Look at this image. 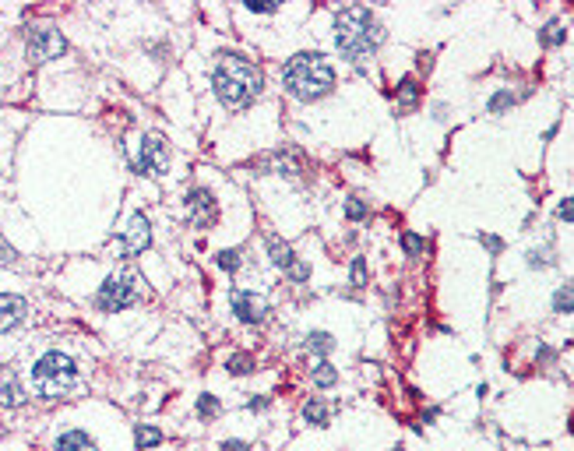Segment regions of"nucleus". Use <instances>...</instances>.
<instances>
[{"instance_id": "1", "label": "nucleus", "mask_w": 574, "mask_h": 451, "mask_svg": "<svg viewBox=\"0 0 574 451\" xmlns=\"http://www.w3.org/2000/svg\"><path fill=\"white\" fill-rule=\"evenodd\" d=\"M335 43H339L342 57H349L353 64H363L384 43V29H381V22L374 18L370 8L353 4L335 18Z\"/></svg>"}, {"instance_id": "2", "label": "nucleus", "mask_w": 574, "mask_h": 451, "mask_svg": "<svg viewBox=\"0 0 574 451\" xmlns=\"http://www.w3.org/2000/svg\"><path fill=\"white\" fill-rule=\"evenodd\" d=\"M261 85H264L261 71L243 57H222V64L215 67V96L229 110L250 106L261 96Z\"/></svg>"}, {"instance_id": "3", "label": "nucleus", "mask_w": 574, "mask_h": 451, "mask_svg": "<svg viewBox=\"0 0 574 451\" xmlns=\"http://www.w3.org/2000/svg\"><path fill=\"white\" fill-rule=\"evenodd\" d=\"M282 81H285V89H289V96H296L304 103H314V99H321V96H328L335 89V71L321 53H296L289 64H285Z\"/></svg>"}, {"instance_id": "4", "label": "nucleus", "mask_w": 574, "mask_h": 451, "mask_svg": "<svg viewBox=\"0 0 574 451\" xmlns=\"http://www.w3.org/2000/svg\"><path fill=\"white\" fill-rule=\"evenodd\" d=\"M32 377H36V391L46 395V398H57L64 395L71 384H74V360L64 356L60 349L39 356V363L32 367Z\"/></svg>"}, {"instance_id": "5", "label": "nucleus", "mask_w": 574, "mask_h": 451, "mask_svg": "<svg viewBox=\"0 0 574 451\" xmlns=\"http://www.w3.org/2000/svg\"><path fill=\"white\" fill-rule=\"evenodd\" d=\"M134 296H138V286H134V275H131V272H124V275H110V279L103 282L99 296H96V307L106 311V314H117V311L131 307Z\"/></svg>"}, {"instance_id": "6", "label": "nucleus", "mask_w": 574, "mask_h": 451, "mask_svg": "<svg viewBox=\"0 0 574 451\" xmlns=\"http://www.w3.org/2000/svg\"><path fill=\"white\" fill-rule=\"evenodd\" d=\"M138 169L141 173H152V176H162L169 169V148L159 134H148L141 141V152H138Z\"/></svg>"}, {"instance_id": "7", "label": "nucleus", "mask_w": 574, "mask_h": 451, "mask_svg": "<svg viewBox=\"0 0 574 451\" xmlns=\"http://www.w3.org/2000/svg\"><path fill=\"white\" fill-rule=\"evenodd\" d=\"M64 50H67V43H64V36L53 32V29H39V32L29 36V60H36V64H46V60L60 57Z\"/></svg>"}, {"instance_id": "8", "label": "nucleus", "mask_w": 574, "mask_h": 451, "mask_svg": "<svg viewBox=\"0 0 574 451\" xmlns=\"http://www.w3.org/2000/svg\"><path fill=\"white\" fill-rule=\"evenodd\" d=\"M187 215H190V222L197 226V230H208V226H215V218H218L215 197H211L208 190H190V194H187Z\"/></svg>"}, {"instance_id": "9", "label": "nucleus", "mask_w": 574, "mask_h": 451, "mask_svg": "<svg viewBox=\"0 0 574 451\" xmlns=\"http://www.w3.org/2000/svg\"><path fill=\"white\" fill-rule=\"evenodd\" d=\"M264 300L257 296V293H247V289H236L233 293V314L240 318V321H247V325H257V321H264Z\"/></svg>"}, {"instance_id": "10", "label": "nucleus", "mask_w": 574, "mask_h": 451, "mask_svg": "<svg viewBox=\"0 0 574 451\" xmlns=\"http://www.w3.org/2000/svg\"><path fill=\"white\" fill-rule=\"evenodd\" d=\"M152 244V233H148V218L138 211L131 215V226H127V240H124V254H141L145 247Z\"/></svg>"}, {"instance_id": "11", "label": "nucleus", "mask_w": 574, "mask_h": 451, "mask_svg": "<svg viewBox=\"0 0 574 451\" xmlns=\"http://www.w3.org/2000/svg\"><path fill=\"white\" fill-rule=\"evenodd\" d=\"M29 314V303L22 296H11V293H0V332H11L22 318Z\"/></svg>"}, {"instance_id": "12", "label": "nucleus", "mask_w": 574, "mask_h": 451, "mask_svg": "<svg viewBox=\"0 0 574 451\" xmlns=\"http://www.w3.org/2000/svg\"><path fill=\"white\" fill-rule=\"evenodd\" d=\"M268 247H271V258H275V265H278V268H285V272H289L293 279H300V282L307 279V265H300V261H296L293 247H285V244H278V240H271Z\"/></svg>"}, {"instance_id": "13", "label": "nucleus", "mask_w": 574, "mask_h": 451, "mask_svg": "<svg viewBox=\"0 0 574 451\" xmlns=\"http://www.w3.org/2000/svg\"><path fill=\"white\" fill-rule=\"evenodd\" d=\"M57 451H99L96 440L85 433V430H67L60 440H57Z\"/></svg>"}, {"instance_id": "14", "label": "nucleus", "mask_w": 574, "mask_h": 451, "mask_svg": "<svg viewBox=\"0 0 574 451\" xmlns=\"http://www.w3.org/2000/svg\"><path fill=\"white\" fill-rule=\"evenodd\" d=\"M22 402H25V391H22L18 377H8L0 384V405H22Z\"/></svg>"}, {"instance_id": "15", "label": "nucleus", "mask_w": 574, "mask_h": 451, "mask_svg": "<svg viewBox=\"0 0 574 451\" xmlns=\"http://www.w3.org/2000/svg\"><path fill=\"white\" fill-rule=\"evenodd\" d=\"M304 416H307L311 423L325 426V423H328V405H325L321 398H314V402H307V405H304Z\"/></svg>"}, {"instance_id": "16", "label": "nucleus", "mask_w": 574, "mask_h": 451, "mask_svg": "<svg viewBox=\"0 0 574 451\" xmlns=\"http://www.w3.org/2000/svg\"><path fill=\"white\" fill-rule=\"evenodd\" d=\"M335 381H339V374H335L332 363H318V367H314V384H318V388H332Z\"/></svg>"}, {"instance_id": "17", "label": "nucleus", "mask_w": 574, "mask_h": 451, "mask_svg": "<svg viewBox=\"0 0 574 451\" xmlns=\"http://www.w3.org/2000/svg\"><path fill=\"white\" fill-rule=\"evenodd\" d=\"M159 440H162V433H159L155 426H138V430H134V444H138V447H155Z\"/></svg>"}, {"instance_id": "18", "label": "nucleus", "mask_w": 574, "mask_h": 451, "mask_svg": "<svg viewBox=\"0 0 574 451\" xmlns=\"http://www.w3.org/2000/svg\"><path fill=\"white\" fill-rule=\"evenodd\" d=\"M563 39H567V32L560 29V22H549V25L542 29V43H546V46H560Z\"/></svg>"}, {"instance_id": "19", "label": "nucleus", "mask_w": 574, "mask_h": 451, "mask_svg": "<svg viewBox=\"0 0 574 451\" xmlns=\"http://www.w3.org/2000/svg\"><path fill=\"white\" fill-rule=\"evenodd\" d=\"M553 307H556V314H570V286L556 289V296H553Z\"/></svg>"}, {"instance_id": "20", "label": "nucleus", "mask_w": 574, "mask_h": 451, "mask_svg": "<svg viewBox=\"0 0 574 451\" xmlns=\"http://www.w3.org/2000/svg\"><path fill=\"white\" fill-rule=\"evenodd\" d=\"M307 342H311V349H318V353H328V349H332V346H335V342H332V335H328V332H314V335H311V339H307Z\"/></svg>"}, {"instance_id": "21", "label": "nucleus", "mask_w": 574, "mask_h": 451, "mask_svg": "<svg viewBox=\"0 0 574 451\" xmlns=\"http://www.w3.org/2000/svg\"><path fill=\"white\" fill-rule=\"evenodd\" d=\"M218 268L236 272V268H240V251H222V254H218Z\"/></svg>"}, {"instance_id": "22", "label": "nucleus", "mask_w": 574, "mask_h": 451, "mask_svg": "<svg viewBox=\"0 0 574 451\" xmlns=\"http://www.w3.org/2000/svg\"><path fill=\"white\" fill-rule=\"evenodd\" d=\"M197 412H201L204 419H211V416H218V402H215L211 395H201V402H197Z\"/></svg>"}, {"instance_id": "23", "label": "nucleus", "mask_w": 574, "mask_h": 451, "mask_svg": "<svg viewBox=\"0 0 574 451\" xmlns=\"http://www.w3.org/2000/svg\"><path fill=\"white\" fill-rule=\"evenodd\" d=\"M402 247H405L409 254H419V251L426 247V240H423V237H416V233H405V237H402Z\"/></svg>"}, {"instance_id": "24", "label": "nucleus", "mask_w": 574, "mask_h": 451, "mask_svg": "<svg viewBox=\"0 0 574 451\" xmlns=\"http://www.w3.org/2000/svg\"><path fill=\"white\" fill-rule=\"evenodd\" d=\"M514 99H511V92H500V96H493L490 99V113H500V110H507Z\"/></svg>"}, {"instance_id": "25", "label": "nucleus", "mask_w": 574, "mask_h": 451, "mask_svg": "<svg viewBox=\"0 0 574 451\" xmlns=\"http://www.w3.org/2000/svg\"><path fill=\"white\" fill-rule=\"evenodd\" d=\"M247 8H250L254 15H257V11H261V15H271V11H275V0H247Z\"/></svg>"}, {"instance_id": "26", "label": "nucleus", "mask_w": 574, "mask_h": 451, "mask_svg": "<svg viewBox=\"0 0 574 451\" xmlns=\"http://www.w3.org/2000/svg\"><path fill=\"white\" fill-rule=\"evenodd\" d=\"M229 370L233 374H250V356H233L229 360Z\"/></svg>"}, {"instance_id": "27", "label": "nucleus", "mask_w": 574, "mask_h": 451, "mask_svg": "<svg viewBox=\"0 0 574 451\" xmlns=\"http://www.w3.org/2000/svg\"><path fill=\"white\" fill-rule=\"evenodd\" d=\"M346 215H349V218H363V215H367V204H363V201H356V197H353V201H349V204H346Z\"/></svg>"}, {"instance_id": "28", "label": "nucleus", "mask_w": 574, "mask_h": 451, "mask_svg": "<svg viewBox=\"0 0 574 451\" xmlns=\"http://www.w3.org/2000/svg\"><path fill=\"white\" fill-rule=\"evenodd\" d=\"M353 282H356V286H363V282H367V265H363V258H356V261H353Z\"/></svg>"}, {"instance_id": "29", "label": "nucleus", "mask_w": 574, "mask_h": 451, "mask_svg": "<svg viewBox=\"0 0 574 451\" xmlns=\"http://www.w3.org/2000/svg\"><path fill=\"white\" fill-rule=\"evenodd\" d=\"M556 215H560V218H567V222H570V215H574V204H570V197H567V201H563V204H560V208H556Z\"/></svg>"}, {"instance_id": "30", "label": "nucleus", "mask_w": 574, "mask_h": 451, "mask_svg": "<svg viewBox=\"0 0 574 451\" xmlns=\"http://www.w3.org/2000/svg\"><path fill=\"white\" fill-rule=\"evenodd\" d=\"M222 451H250V444H243V440H226Z\"/></svg>"}, {"instance_id": "31", "label": "nucleus", "mask_w": 574, "mask_h": 451, "mask_svg": "<svg viewBox=\"0 0 574 451\" xmlns=\"http://www.w3.org/2000/svg\"><path fill=\"white\" fill-rule=\"evenodd\" d=\"M395 451H402V447H395Z\"/></svg>"}]
</instances>
